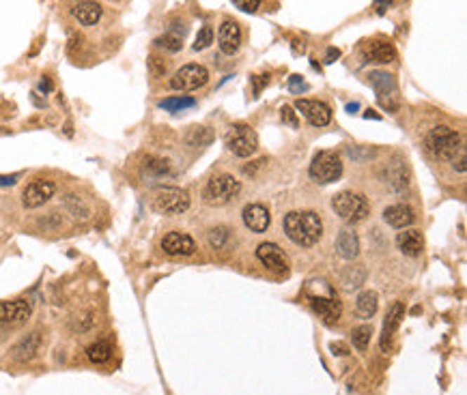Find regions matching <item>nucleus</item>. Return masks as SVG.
I'll use <instances>...</instances> for the list:
<instances>
[{
    "label": "nucleus",
    "instance_id": "obj_1",
    "mask_svg": "<svg viewBox=\"0 0 467 395\" xmlns=\"http://www.w3.org/2000/svg\"><path fill=\"white\" fill-rule=\"evenodd\" d=\"M284 232L293 243L310 247L321 239L323 224L319 215L313 210H293L284 217Z\"/></svg>",
    "mask_w": 467,
    "mask_h": 395
},
{
    "label": "nucleus",
    "instance_id": "obj_2",
    "mask_svg": "<svg viewBox=\"0 0 467 395\" xmlns=\"http://www.w3.org/2000/svg\"><path fill=\"white\" fill-rule=\"evenodd\" d=\"M424 147H426V151H428L433 157H438V159H452V157L459 153V149H461V138H459V133H456L454 129L442 125V127H435V129H430V131L426 133Z\"/></svg>",
    "mask_w": 467,
    "mask_h": 395
},
{
    "label": "nucleus",
    "instance_id": "obj_3",
    "mask_svg": "<svg viewBox=\"0 0 467 395\" xmlns=\"http://www.w3.org/2000/svg\"><path fill=\"white\" fill-rule=\"evenodd\" d=\"M331 208L336 210V215L345 224H351V226L369 217V202H366L364 196L353 194V192H341L338 196H334Z\"/></svg>",
    "mask_w": 467,
    "mask_h": 395
},
{
    "label": "nucleus",
    "instance_id": "obj_4",
    "mask_svg": "<svg viewBox=\"0 0 467 395\" xmlns=\"http://www.w3.org/2000/svg\"><path fill=\"white\" fill-rule=\"evenodd\" d=\"M226 149L237 157H252L258 151V135L250 125H232L224 135Z\"/></svg>",
    "mask_w": 467,
    "mask_h": 395
},
{
    "label": "nucleus",
    "instance_id": "obj_5",
    "mask_svg": "<svg viewBox=\"0 0 467 395\" xmlns=\"http://www.w3.org/2000/svg\"><path fill=\"white\" fill-rule=\"evenodd\" d=\"M239 192H242V183L237 181L235 176H230V174H218V176H213L211 181L205 185V189H203V200H205L207 204L220 206V204L230 202Z\"/></svg>",
    "mask_w": 467,
    "mask_h": 395
},
{
    "label": "nucleus",
    "instance_id": "obj_6",
    "mask_svg": "<svg viewBox=\"0 0 467 395\" xmlns=\"http://www.w3.org/2000/svg\"><path fill=\"white\" fill-rule=\"evenodd\" d=\"M310 178L317 183H334L343 174V161L334 151H321L310 163Z\"/></svg>",
    "mask_w": 467,
    "mask_h": 395
},
{
    "label": "nucleus",
    "instance_id": "obj_7",
    "mask_svg": "<svg viewBox=\"0 0 467 395\" xmlns=\"http://www.w3.org/2000/svg\"><path fill=\"white\" fill-rule=\"evenodd\" d=\"M153 206L164 215H181L190 208V196L179 187H162L153 196Z\"/></svg>",
    "mask_w": 467,
    "mask_h": 395
},
{
    "label": "nucleus",
    "instance_id": "obj_8",
    "mask_svg": "<svg viewBox=\"0 0 467 395\" xmlns=\"http://www.w3.org/2000/svg\"><path fill=\"white\" fill-rule=\"evenodd\" d=\"M209 82V71L203 65H185L171 78V88L179 93L203 88Z\"/></svg>",
    "mask_w": 467,
    "mask_h": 395
},
{
    "label": "nucleus",
    "instance_id": "obj_9",
    "mask_svg": "<svg viewBox=\"0 0 467 395\" xmlns=\"http://www.w3.org/2000/svg\"><path fill=\"white\" fill-rule=\"evenodd\" d=\"M308 303L313 307V312L325 322V325H334V322H338L341 314H343V305L338 301V297L334 295V290L329 288L327 295H310L308 293Z\"/></svg>",
    "mask_w": 467,
    "mask_h": 395
},
{
    "label": "nucleus",
    "instance_id": "obj_10",
    "mask_svg": "<svg viewBox=\"0 0 467 395\" xmlns=\"http://www.w3.org/2000/svg\"><path fill=\"white\" fill-rule=\"evenodd\" d=\"M369 80H371V86H373L375 93H377L379 103L386 107V110L394 112L396 107H398V103H396V80H394V76L383 74V71H373V74L369 76Z\"/></svg>",
    "mask_w": 467,
    "mask_h": 395
},
{
    "label": "nucleus",
    "instance_id": "obj_11",
    "mask_svg": "<svg viewBox=\"0 0 467 395\" xmlns=\"http://www.w3.org/2000/svg\"><path fill=\"white\" fill-rule=\"evenodd\" d=\"M256 258L274 273H287L289 271V258L276 243H261L256 249Z\"/></svg>",
    "mask_w": 467,
    "mask_h": 395
},
{
    "label": "nucleus",
    "instance_id": "obj_12",
    "mask_svg": "<svg viewBox=\"0 0 467 395\" xmlns=\"http://www.w3.org/2000/svg\"><path fill=\"white\" fill-rule=\"evenodd\" d=\"M54 192H56V187L52 181H32L26 185V189L22 194V204L26 208H39L54 196Z\"/></svg>",
    "mask_w": 467,
    "mask_h": 395
},
{
    "label": "nucleus",
    "instance_id": "obj_13",
    "mask_svg": "<svg viewBox=\"0 0 467 395\" xmlns=\"http://www.w3.org/2000/svg\"><path fill=\"white\" fill-rule=\"evenodd\" d=\"M295 107H297V110L308 119V123L315 125V127H325V125H329V121H331V110H329V105L323 103V101L297 99Z\"/></svg>",
    "mask_w": 467,
    "mask_h": 395
},
{
    "label": "nucleus",
    "instance_id": "obj_14",
    "mask_svg": "<svg viewBox=\"0 0 467 395\" xmlns=\"http://www.w3.org/2000/svg\"><path fill=\"white\" fill-rule=\"evenodd\" d=\"M218 46L220 50L226 54V56H232L237 54L239 46H242V28L237 22L232 20H224L220 24V30H218Z\"/></svg>",
    "mask_w": 467,
    "mask_h": 395
},
{
    "label": "nucleus",
    "instance_id": "obj_15",
    "mask_svg": "<svg viewBox=\"0 0 467 395\" xmlns=\"http://www.w3.org/2000/svg\"><path fill=\"white\" fill-rule=\"evenodd\" d=\"M162 249L169 256H192L196 249V243L185 232H169L162 239Z\"/></svg>",
    "mask_w": 467,
    "mask_h": 395
},
{
    "label": "nucleus",
    "instance_id": "obj_16",
    "mask_svg": "<svg viewBox=\"0 0 467 395\" xmlns=\"http://www.w3.org/2000/svg\"><path fill=\"white\" fill-rule=\"evenodd\" d=\"M30 318V305L22 299L18 301H0V325H22Z\"/></svg>",
    "mask_w": 467,
    "mask_h": 395
},
{
    "label": "nucleus",
    "instance_id": "obj_17",
    "mask_svg": "<svg viewBox=\"0 0 467 395\" xmlns=\"http://www.w3.org/2000/svg\"><path fill=\"white\" fill-rule=\"evenodd\" d=\"M242 217H244L246 228H250L256 234L265 232L267 228H270V224H272V215L263 204H248L244 208V213H242Z\"/></svg>",
    "mask_w": 467,
    "mask_h": 395
},
{
    "label": "nucleus",
    "instance_id": "obj_18",
    "mask_svg": "<svg viewBox=\"0 0 467 395\" xmlns=\"http://www.w3.org/2000/svg\"><path fill=\"white\" fill-rule=\"evenodd\" d=\"M41 348V335L37 331H32L28 335H24L13 348H11V356L15 359V361L24 363V361H30V359H35L37 352Z\"/></svg>",
    "mask_w": 467,
    "mask_h": 395
},
{
    "label": "nucleus",
    "instance_id": "obj_19",
    "mask_svg": "<svg viewBox=\"0 0 467 395\" xmlns=\"http://www.w3.org/2000/svg\"><path fill=\"white\" fill-rule=\"evenodd\" d=\"M403 318H405V307H403V303H394V305H392V309H390V312H388V316H386L383 331H381V342H379V346H381V350H383V352L390 348L392 335L396 333V329H398L400 322H403Z\"/></svg>",
    "mask_w": 467,
    "mask_h": 395
},
{
    "label": "nucleus",
    "instance_id": "obj_20",
    "mask_svg": "<svg viewBox=\"0 0 467 395\" xmlns=\"http://www.w3.org/2000/svg\"><path fill=\"white\" fill-rule=\"evenodd\" d=\"M336 254L345 260H353L360 254V239L353 228H343L336 236Z\"/></svg>",
    "mask_w": 467,
    "mask_h": 395
},
{
    "label": "nucleus",
    "instance_id": "obj_21",
    "mask_svg": "<svg viewBox=\"0 0 467 395\" xmlns=\"http://www.w3.org/2000/svg\"><path fill=\"white\" fill-rule=\"evenodd\" d=\"M104 15V9L95 0H80V3L74 7V18L82 24V26H95Z\"/></svg>",
    "mask_w": 467,
    "mask_h": 395
},
{
    "label": "nucleus",
    "instance_id": "obj_22",
    "mask_svg": "<svg viewBox=\"0 0 467 395\" xmlns=\"http://www.w3.org/2000/svg\"><path fill=\"white\" fill-rule=\"evenodd\" d=\"M383 222L392 228H407L414 222V210L407 204H392L383 210Z\"/></svg>",
    "mask_w": 467,
    "mask_h": 395
},
{
    "label": "nucleus",
    "instance_id": "obj_23",
    "mask_svg": "<svg viewBox=\"0 0 467 395\" xmlns=\"http://www.w3.org/2000/svg\"><path fill=\"white\" fill-rule=\"evenodd\" d=\"M396 245H398V249L403 251L405 256H418L420 251L424 249L422 232H420V230H414V228L400 232V234L396 236Z\"/></svg>",
    "mask_w": 467,
    "mask_h": 395
},
{
    "label": "nucleus",
    "instance_id": "obj_24",
    "mask_svg": "<svg viewBox=\"0 0 467 395\" xmlns=\"http://www.w3.org/2000/svg\"><path fill=\"white\" fill-rule=\"evenodd\" d=\"M366 58L377 65H390L396 60V50L388 41H371L366 46Z\"/></svg>",
    "mask_w": 467,
    "mask_h": 395
},
{
    "label": "nucleus",
    "instance_id": "obj_25",
    "mask_svg": "<svg viewBox=\"0 0 467 395\" xmlns=\"http://www.w3.org/2000/svg\"><path fill=\"white\" fill-rule=\"evenodd\" d=\"M366 281V269L362 265H349L341 271V283L345 290H357Z\"/></svg>",
    "mask_w": 467,
    "mask_h": 395
},
{
    "label": "nucleus",
    "instance_id": "obj_26",
    "mask_svg": "<svg viewBox=\"0 0 467 395\" xmlns=\"http://www.w3.org/2000/svg\"><path fill=\"white\" fill-rule=\"evenodd\" d=\"M377 307H379V299H377V295L371 293V290L362 293V295L357 297V301H355V309H357V314H360L362 318L375 316Z\"/></svg>",
    "mask_w": 467,
    "mask_h": 395
},
{
    "label": "nucleus",
    "instance_id": "obj_27",
    "mask_svg": "<svg viewBox=\"0 0 467 395\" xmlns=\"http://www.w3.org/2000/svg\"><path fill=\"white\" fill-rule=\"evenodd\" d=\"M185 142H188L190 147L205 149V147H209L211 142H213V133H211V129H207V127H192V129L188 131V135H185Z\"/></svg>",
    "mask_w": 467,
    "mask_h": 395
},
{
    "label": "nucleus",
    "instance_id": "obj_28",
    "mask_svg": "<svg viewBox=\"0 0 467 395\" xmlns=\"http://www.w3.org/2000/svg\"><path fill=\"white\" fill-rule=\"evenodd\" d=\"M86 356L91 363H106L112 356V348L108 342H95L86 348Z\"/></svg>",
    "mask_w": 467,
    "mask_h": 395
},
{
    "label": "nucleus",
    "instance_id": "obj_29",
    "mask_svg": "<svg viewBox=\"0 0 467 395\" xmlns=\"http://www.w3.org/2000/svg\"><path fill=\"white\" fill-rule=\"evenodd\" d=\"M155 46L162 48V50H166V52H179V50L183 48V34L169 30L166 34H162L159 39H155Z\"/></svg>",
    "mask_w": 467,
    "mask_h": 395
},
{
    "label": "nucleus",
    "instance_id": "obj_30",
    "mask_svg": "<svg viewBox=\"0 0 467 395\" xmlns=\"http://www.w3.org/2000/svg\"><path fill=\"white\" fill-rule=\"evenodd\" d=\"M65 206H67V210H70L74 217H78V220H88V206L84 204V200L82 198H78V196H72V194H67L65 196Z\"/></svg>",
    "mask_w": 467,
    "mask_h": 395
},
{
    "label": "nucleus",
    "instance_id": "obj_31",
    "mask_svg": "<svg viewBox=\"0 0 467 395\" xmlns=\"http://www.w3.org/2000/svg\"><path fill=\"white\" fill-rule=\"evenodd\" d=\"M371 335H373V327H371V325H360V327H355L353 333H351L353 346L364 352L366 348H369V344H371Z\"/></svg>",
    "mask_w": 467,
    "mask_h": 395
},
{
    "label": "nucleus",
    "instance_id": "obj_32",
    "mask_svg": "<svg viewBox=\"0 0 467 395\" xmlns=\"http://www.w3.org/2000/svg\"><path fill=\"white\" fill-rule=\"evenodd\" d=\"M194 105H196V99L192 97H171L159 103L162 110H169V112H181L185 107H194Z\"/></svg>",
    "mask_w": 467,
    "mask_h": 395
},
{
    "label": "nucleus",
    "instance_id": "obj_33",
    "mask_svg": "<svg viewBox=\"0 0 467 395\" xmlns=\"http://www.w3.org/2000/svg\"><path fill=\"white\" fill-rule=\"evenodd\" d=\"M211 43H213V28H211V26H203V28L198 30L196 39H194V50H196V52L207 50Z\"/></svg>",
    "mask_w": 467,
    "mask_h": 395
},
{
    "label": "nucleus",
    "instance_id": "obj_34",
    "mask_svg": "<svg viewBox=\"0 0 467 395\" xmlns=\"http://www.w3.org/2000/svg\"><path fill=\"white\" fill-rule=\"evenodd\" d=\"M145 170H147V172H151V174L162 176V174H169V172H171V163L166 161V159H155V157H149V159L145 161Z\"/></svg>",
    "mask_w": 467,
    "mask_h": 395
},
{
    "label": "nucleus",
    "instance_id": "obj_35",
    "mask_svg": "<svg viewBox=\"0 0 467 395\" xmlns=\"http://www.w3.org/2000/svg\"><path fill=\"white\" fill-rule=\"evenodd\" d=\"M226 241H228V230H226V228L220 226V228L209 230V245H211L213 249H224Z\"/></svg>",
    "mask_w": 467,
    "mask_h": 395
},
{
    "label": "nucleus",
    "instance_id": "obj_36",
    "mask_svg": "<svg viewBox=\"0 0 467 395\" xmlns=\"http://www.w3.org/2000/svg\"><path fill=\"white\" fill-rule=\"evenodd\" d=\"M232 5L244 13H256L261 7V0H232Z\"/></svg>",
    "mask_w": 467,
    "mask_h": 395
},
{
    "label": "nucleus",
    "instance_id": "obj_37",
    "mask_svg": "<svg viewBox=\"0 0 467 395\" xmlns=\"http://www.w3.org/2000/svg\"><path fill=\"white\" fill-rule=\"evenodd\" d=\"M289 91L295 95H302L304 91H308V84L302 80V76H291L289 78Z\"/></svg>",
    "mask_w": 467,
    "mask_h": 395
},
{
    "label": "nucleus",
    "instance_id": "obj_38",
    "mask_svg": "<svg viewBox=\"0 0 467 395\" xmlns=\"http://www.w3.org/2000/svg\"><path fill=\"white\" fill-rule=\"evenodd\" d=\"M452 161H454L452 166H454L456 172H465L467 170V151H465V147L459 149V153L452 157Z\"/></svg>",
    "mask_w": 467,
    "mask_h": 395
},
{
    "label": "nucleus",
    "instance_id": "obj_39",
    "mask_svg": "<svg viewBox=\"0 0 467 395\" xmlns=\"http://www.w3.org/2000/svg\"><path fill=\"white\" fill-rule=\"evenodd\" d=\"M280 114H282V121H284L289 127H293V129H297V127H299V121H297V114L293 112V107L284 105L282 110H280Z\"/></svg>",
    "mask_w": 467,
    "mask_h": 395
},
{
    "label": "nucleus",
    "instance_id": "obj_40",
    "mask_svg": "<svg viewBox=\"0 0 467 395\" xmlns=\"http://www.w3.org/2000/svg\"><path fill=\"white\" fill-rule=\"evenodd\" d=\"M149 69H151V76H153V78H159V76L166 74V65L159 62V58H155V56L149 58Z\"/></svg>",
    "mask_w": 467,
    "mask_h": 395
},
{
    "label": "nucleus",
    "instance_id": "obj_41",
    "mask_svg": "<svg viewBox=\"0 0 467 395\" xmlns=\"http://www.w3.org/2000/svg\"><path fill=\"white\" fill-rule=\"evenodd\" d=\"M270 82V76H254L252 78V84H254V95L258 97L261 95V91H263V86Z\"/></svg>",
    "mask_w": 467,
    "mask_h": 395
},
{
    "label": "nucleus",
    "instance_id": "obj_42",
    "mask_svg": "<svg viewBox=\"0 0 467 395\" xmlns=\"http://www.w3.org/2000/svg\"><path fill=\"white\" fill-rule=\"evenodd\" d=\"M18 174H9V176H0V187H11L18 183Z\"/></svg>",
    "mask_w": 467,
    "mask_h": 395
},
{
    "label": "nucleus",
    "instance_id": "obj_43",
    "mask_svg": "<svg viewBox=\"0 0 467 395\" xmlns=\"http://www.w3.org/2000/svg\"><path fill=\"white\" fill-rule=\"evenodd\" d=\"M390 5H392V0H375V11H377L379 15H383Z\"/></svg>",
    "mask_w": 467,
    "mask_h": 395
},
{
    "label": "nucleus",
    "instance_id": "obj_44",
    "mask_svg": "<svg viewBox=\"0 0 467 395\" xmlns=\"http://www.w3.org/2000/svg\"><path fill=\"white\" fill-rule=\"evenodd\" d=\"M329 348H331V350H334V354H341V356H345V354H349V348H347V346H345V344H341V342H338V344H331V346H329Z\"/></svg>",
    "mask_w": 467,
    "mask_h": 395
},
{
    "label": "nucleus",
    "instance_id": "obj_45",
    "mask_svg": "<svg viewBox=\"0 0 467 395\" xmlns=\"http://www.w3.org/2000/svg\"><path fill=\"white\" fill-rule=\"evenodd\" d=\"M338 56H341V50H336V48H329V50H327V54H325V62L329 65V62L336 60Z\"/></svg>",
    "mask_w": 467,
    "mask_h": 395
},
{
    "label": "nucleus",
    "instance_id": "obj_46",
    "mask_svg": "<svg viewBox=\"0 0 467 395\" xmlns=\"http://www.w3.org/2000/svg\"><path fill=\"white\" fill-rule=\"evenodd\" d=\"M39 88H41L44 93H50V91H52V82H50L48 78H44V80H41V84H39Z\"/></svg>",
    "mask_w": 467,
    "mask_h": 395
},
{
    "label": "nucleus",
    "instance_id": "obj_47",
    "mask_svg": "<svg viewBox=\"0 0 467 395\" xmlns=\"http://www.w3.org/2000/svg\"><path fill=\"white\" fill-rule=\"evenodd\" d=\"M357 107H360L357 103H349V105H347V112H351V114H353V112L357 110Z\"/></svg>",
    "mask_w": 467,
    "mask_h": 395
},
{
    "label": "nucleus",
    "instance_id": "obj_48",
    "mask_svg": "<svg viewBox=\"0 0 467 395\" xmlns=\"http://www.w3.org/2000/svg\"><path fill=\"white\" fill-rule=\"evenodd\" d=\"M112 3H119V0H112Z\"/></svg>",
    "mask_w": 467,
    "mask_h": 395
}]
</instances>
